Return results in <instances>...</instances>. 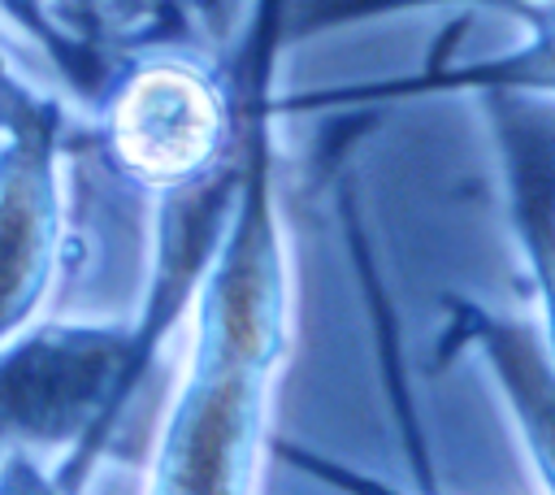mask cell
Wrapping results in <instances>:
<instances>
[{"instance_id": "cell-1", "label": "cell", "mask_w": 555, "mask_h": 495, "mask_svg": "<svg viewBox=\"0 0 555 495\" xmlns=\"http://www.w3.org/2000/svg\"><path fill=\"white\" fill-rule=\"evenodd\" d=\"M130 317H35L0 343V452L56 456L78 495L134 404Z\"/></svg>"}, {"instance_id": "cell-2", "label": "cell", "mask_w": 555, "mask_h": 495, "mask_svg": "<svg viewBox=\"0 0 555 495\" xmlns=\"http://www.w3.org/2000/svg\"><path fill=\"white\" fill-rule=\"evenodd\" d=\"M87 135L147 195L191 187L238 143V78L230 61L191 48L117 52L87 104Z\"/></svg>"}, {"instance_id": "cell-3", "label": "cell", "mask_w": 555, "mask_h": 495, "mask_svg": "<svg viewBox=\"0 0 555 495\" xmlns=\"http://www.w3.org/2000/svg\"><path fill=\"white\" fill-rule=\"evenodd\" d=\"M278 373L243 356L186 347L147 456L143 495H256L278 439Z\"/></svg>"}, {"instance_id": "cell-4", "label": "cell", "mask_w": 555, "mask_h": 495, "mask_svg": "<svg viewBox=\"0 0 555 495\" xmlns=\"http://www.w3.org/2000/svg\"><path fill=\"white\" fill-rule=\"evenodd\" d=\"M82 130L0 139V343L48 304L69 256L65 156Z\"/></svg>"}, {"instance_id": "cell-5", "label": "cell", "mask_w": 555, "mask_h": 495, "mask_svg": "<svg viewBox=\"0 0 555 495\" xmlns=\"http://www.w3.org/2000/svg\"><path fill=\"white\" fill-rule=\"evenodd\" d=\"M447 321L442 339L434 347L438 365L460 356L464 347L477 352V360L490 369L494 395L503 399L512 426L520 430V447L533 465L538 491H551V334L546 313H499L464 295L442 300Z\"/></svg>"}, {"instance_id": "cell-6", "label": "cell", "mask_w": 555, "mask_h": 495, "mask_svg": "<svg viewBox=\"0 0 555 495\" xmlns=\"http://www.w3.org/2000/svg\"><path fill=\"white\" fill-rule=\"evenodd\" d=\"M481 117L490 126L503 204L512 221L516 252L525 261V278L533 287V304L546 313L551 295V82L499 78L473 91Z\"/></svg>"}, {"instance_id": "cell-7", "label": "cell", "mask_w": 555, "mask_h": 495, "mask_svg": "<svg viewBox=\"0 0 555 495\" xmlns=\"http://www.w3.org/2000/svg\"><path fill=\"white\" fill-rule=\"evenodd\" d=\"M0 13L43 48L52 69L74 91V104L87 113L117 61L100 0H0Z\"/></svg>"}, {"instance_id": "cell-8", "label": "cell", "mask_w": 555, "mask_h": 495, "mask_svg": "<svg viewBox=\"0 0 555 495\" xmlns=\"http://www.w3.org/2000/svg\"><path fill=\"white\" fill-rule=\"evenodd\" d=\"M412 4H490L520 17L529 30H551V0H286V43Z\"/></svg>"}, {"instance_id": "cell-9", "label": "cell", "mask_w": 555, "mask_h": 495, "mask_svg": "<svg viewBox=\"0 0 555 495\" xmlns=\"http://www.w3.org/2000/svg\"><path fill=\"white\" fill-rule=\"evenodd\" d=\"M87 113L35 82L4 48H0V139L26 135V130H82Z\"/></svg>"}, {"instance_id": "cell-10", "label": "cell", "mask_w": 555, "mask_h": 495, "mask_svg": "<svg viewBox=\"0 0 555 495\" xmlns=\"http://www.w3.org/2000/svg\"><path fill=\"white\" fill-rule=\"evenodd\" d=\"M273 456H278V460H286V465H295L299 473H308V478H317V482H330V486L347 491V495H438V486L403 491V486H395V482H382V478H373V473L351 469L347 460L321 456V452L299 447V443H286V439H273Z\"/></svg>"}, {"instance_id": "cell-11", "label": "cell", "mask_w": 555, "mask_h": 495, "mask_svg": "<svg viewBox=\"0 0 555 495\" xmlns=\"http://www.w3.org/2000/svg\"><path fill=\"white\" fill-rule=\"evenodd\" d=\"M0 495H65V491L56 486L43 456L9 447L0 452Z\"/></svg>"}, {"instance_id": "cell-12", "label": "cell", "mask_w": 555, "mask_h": 495, "mask_svg": "<svg viewBox=\"0 0 555 495\" xmlns=\"http://www.w3.org/2000/svg\"><path fill=\"white\" fill-rule=\"evenodd\" d=\"M186 13L208 30V35H225L230 26V0H182Z\"/></svg>"}]
</instances>
